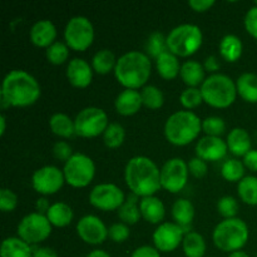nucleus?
Here are the masks:
<instances>
[{
  "mask_svg": "<svg viewBox=\"0 0 257 257\" xmlns=\"http://www.w3.org/2000/svg\"><path fill=\"white\" fill-rule=\"evenodd\" d=\"M124 180L133 195L138 197L155 196L162 187L161 170L151 158L136 156L125 165Z\"/></svg>",
  "mask_w": 257,
  "mask_h": 257,
  "instance_id": "f257e3e1",
  "label": "nucleus"
},
{
  "mask_svg": "<svg viewBox=\"0 0 257 257\" xmlns=\"http://www.w3.org/2000/svg\"><path fill=\"white\" fill-rule=\"evenodd\" d=\"M40 94L38 80L25 70H12L3 80L2 97L13 107H29L39 99Z\"/></svg>",
  "mask_w": 257,
  "mask_h": 257,
  "instance_id": "f03ea898",
  "label": "nucleus"
},
{
  "mask_svg": "<svg viewBox=\"0 0 257 257\" xmlns=\"http://www.w3.org/2000/svg\"><path fill=\"white\" fill-rule=\"evenodd\" d=\"M152 64L147 54L132 50L117 59L114 75L119 84L125 89H136L145 87L151 77Z\"/></svg>",
  "mask_w": 257,
  "mask_h": 257,
  "instance_id": "7ed1b4c3",
  "label": "nucleus"
},
{
  "mask_svg": "<svg viewBox=\"0 0 257 257\" xmlns=\"http://www.w3.org/2000/svg\"><path fill=\"white\" fill-rule=\"evenodd\" d=\"M202 122L191 110H178L167 118L165 124V136L175 146H187L200 136Z\"/></svg>",
  "mask_w": 257,
  "mask_h": 257,
  "instance_id": "20e7f679",
  "label": "nucleus"
},
{
  "mask_svg": "<svg viewBox=\"0 0 257 257\" xmlns=\"http://www.w3.org/2000/svg\"><path fill=\"white\" fill-rule=\"evenodd\" d=\"M216 247L223 252H236L242 250L248 240V227L241 218H227L218 223L212 233Z\"/></svg>",
  "mask_w": 257,
  "mask_h": 257,
  "instance_id": "39448f33",
  "label": "nucleus"
},
{
  "mask_svg": "<svg viewBox=\"0 0 257 257\" xmlns=\"http://www.w3.org/2000/svg\"><path fill=\"white\" fill-rule=\"evenodd\" d=\"M203 102L213 108H227L236 100V83L228 75L216 73L205 79L201 85Z\"/></svg>",
  "mask_w": 257,
  "mask_h": 257,
  "instance_id": "423d86ee",
  "label": "nucleus"
},
{
  "mask_svg": "<svg viewBox=\"0 0 257 257\" xmlns=\"http://www.w3.org/2000/svg\"><path fill=\"white\" fill-rule=\"evenodd\" d=\"M202 30L195 24H181L173 28L167 35V47L176 57H190L201 48Z\"/></svg>",
  "mask_w": 257,
  "mask_h": 257,
  "instance_id": "0eeeda50",
  "label": "nucleus"
},
{
  "mask_svg": "<svg viewBox=\"0 0 257 257\" xmlns=\"http://www.w3.org/2000/svg\"><path fill=\"white\" fill-rule=\"evenodd\" d=\"M65 183L74 188L87 187L95 175V165L89 156L74 153L63 167Z\"/></svg>",
  "mask_w": 257,
  "mask_h": 257,
  "instance_id": "6e6552de",
  "label": "nucleus"
},
{
  "mask_svg": "<svg viewBox=\"0 0 257 257\" xmlns=\"http://www.w3.org/2000/svg\"><path fill=\"white\" fill-rule=\"evenodd\" d=\"M65 44L75 52H84L94 40V28L88 18L78 15L67 23L64 29Z\"/></svg>",
  "mask_w": 257,
  "mask_h": 257,
  "instance_id": "1a4fd4ad",
  "label": "nucleus"
},
{
  "mask_svg": "<svg viewBox=\"0 0 257 257\" xmlns=\"http://www.w3.org/2000/svg\"><path fill=\"white\" fill-rule=\"evenodd\" d=\"M74 124L75 135L83 138H94L103 135L109 123L107 113L102 108L87 107L78 113Z\"/></svg>",
  "mask_w": 257,
  "mask_h": 257,
  "instance_id": "9d476101",
  "label": "nucleus"
},
{
  "mask_svg": "<svg viewBox=\"0 0 257 257\" xmlns=\"http://www.w3.org/2000/svg\"><path fill=\"white\" fill-rule=\"evenodd\" d=\"M52 233V223L47 216L33 212L23 217L18 225V236L29 245H37L47 240Z\"/></svg>",
  "mask_w": 257,
  "mask_h": 257,
  "instance_id": "9b49d317",
  "label": "nucleus"
},
{
  "mask_svg": "<svg viewBox=\"0 0 257 257\" xmlns=\"http://www.w3.org/2000/svg\"><path fill=\"white\" fill-rule=\"evenodd\" d=\"M188 165L182 158H171L161 168V185L171 193H178L188 181Z\"/></svg>",
  "mask_w": 257,
  "mask_h": 257,
  "instance_id": "f8f14e48",
  "label": "nucleus"
},
{
  "mask_svg": "<svg viewBox=\"0 0 257 257\" xmlns=\"http://www.w3.org/2000/svg\"><path fill=\"white\" fill-rule=\"evenodd\" d=\"M124 201L125 196L123 191L113 183L94 186L89 193L90 205L100 211H118Z\"/></svg>",
  "mask_w": 257,
  "mask_h": 257,
  "instance_id": "ddd939ff",
  "label": "nucleus"
},
{
  "mask_svg": "<svg viewBox=\"0 0 257 257\" xmlns=\"http://www.w3.org/2000/svg\"><path fill=\"white\" fill-rule=\"evenodd\" d=\"M64 183V173L55 166H44L33 173L32 186L40 195H54Z\"/></svg>",
  "mask_w": 257,
  "mask_h": 257,
  "instance_id": "4468645a",
  "label": "nucleus"
},
{
  "mask_svg": "<svg viewBox=\"0 0 257 257\" xmlns=\"http://www.w3.org/2000/svg\"><path fill=\"white\" fill-rule=\"evenodd\" d=\"M185 231L180 225L163 222L153 232V243L160 252H172L183 242Z\"/></svg>",
  "mask_w": 257,
  "mask_h": 257,
  "instance_id": "2eb2a0df",
  "label": "nucleus"
},
{
  "mask_svg": "<svg viewBox=\"0 0 257 257\" xmlns=\"http://www.w3.org/2000/svg\"><path fill=\"white\" fill-rule=\"evenodd\" d=\"M77 233L88 245H100L108 237V228L99 217L87 215L77 223Z\"/></svg>",
  "mask_w": 257,
  "mask_h": 257,
  "instance_id": "dca6fc26",
  "label": "nucleus"
},
{
  "mask_svg": "<svg viewBox=\"0 0 257 257\" xmlns=\"http://www.w3.org/2000/svg\"><path fill=\"white\" fill-rule=\"evenodd\" d=\"M227 143L221 137L205 136L198 140L197 145H196V155L206 162L207 161L216 162V161L222 160L227 155Z\"/></svg>",
  "mask_w": 257,
  "mask_h": 257,
  "instance_id": "f3484780",
  "label": "nucleus"
},
{
  "mask_svg": "<svg viewBox=\"0 0 257 257\" xmlns=\"http://www.w3.org/2000/svg\"><path fill=\"white\" fill-rule=\"evenodd\" d=\"M93 68L87 60L74 58L68 63L67 78L75 88H87L92 83Z\"/></svg>",
  "mask_w": 257,
  "mask_h": 257,
  "instance_id": "a211bd4d",
  "label": "nucleus"
},
{
  "mask_svg": "<svg viewBox=\"0 0 257 257\" xmlns=\"http://www.w3.org/2000/svg\"><path fill=\"white\" fill-rule=\"evenodd\" d=\"M57 28L50 20L43 19L34 23L30 29V40L39 48H49L55 43Z\"/></svg>",
  "mask_w": 257,
  "mask_h": 257,
  "instance_id": "6ab92c4d",
  "label": "nucleus"
},
{
  "mask_svg": "<svg viewBox=\"0 0 257 257\" xmlns=\"http://www.w3.org/2000/svg\"><path fill=\"white\" fill-rule=\"evenodd\" d=\"M142 105V95L136 89H124L117 95L114 102L115 110L125 117L136 114Z\"/></svg>",
  "mask_w": 257,
  "mask_h": 257,
  "instance_id": "aec40b11",
  "label": "nucleus"
},
{
  "mask_svg": "<svg viewBox=\"0 0 257 257\" xmlns=\"http://www.w3.org/2000/svg\"><path fill=\"white\" fill-rule=\"evenodd\" d=\"M141 215L147 222L157 225L163 221L166 215V208L162 201L156 196H148V197L141 198L140 201Z\"/></svg>",
  "mask_w": 257,
  "mask_h": 257,
  "instance_id": "412c9836",
  "label": "nucleus"
},
{
  "mask_svg": "<svg viewBox=\"0 0 257 257\" xmlns=\"http://www.w3.org/2000/svg\"><path fill=\"white\" fill-rule=\"evenodd\" d=\"M227 147L231 153L237 157H245L251 148V137L248 132L243 128H233L227 136Z\"/></svg>",
  "mask_w": 257,
  "mask_h": 257,
  "instance_id": "4be33fe9",
  "label": "nucleus"
},
{
  "mask_svg": "<svg viewBox=\"0 0 257 257\" xmlns=\"http://www.w3.org/2000/svg\"><path fill=\"white\" fill-rule=\"evenodd\" d=\"M205 68L197 60H187L181 65V79L190 88H197L205 82Z\"/></svg>",
  "mask_w": 257,
  "mask_h": 257,
  "instance_id": "5701e85b",
  "label": "nucleus"
},
{
  "mask_svg": "<svg viewBox=\"0 0 257 257\" xmlns=\"http://www.w3.org/2000/svg\"><path fill=\"white\" fill-rule=\"evenodd\" d=\"M156 68H157L158 74L166 80L175 79L181 72V65L180 62H178V58L175 54H172L170 50L161 54L156 59Z\"/></svg>",
  "mask_w": 257,
  "mask_h": 257,
  "instance_id": "b1692460",
  "label": "nucleus"
},
{
  "mask_svg": "<svg viewBox=\"0 0 257 257\" xmlns=\"http://www.w3.org/2000/svg\"><path fill=\"white\" fill-rule=\"evenodd\" d=\"M237 94L247 103H257V74L243 73L236 80Z\"/></svg>",
  "mask_w": 257,
  "mask_h": 257,
  "instance_id": "393cba45",
  "label": "nucleus"
},
{
  "mask_svg": "<svg viewBox=\"0 0 257 257\" xmlns=\"http://www.w3.org/2000/svg\"><path fill=\"white\" fill-rule=\"evenodd\" d=\"M45 216L52 223V226L65 227V226L70 225L73 217H74V213H73L72 207L65 202H55L50 205V208Z\"/></svg>",
  "mask_w": 257,
  "mask_h": 257,
  "instance_id": "a878e982",
  "label": "nucleus"
},
{
  "mask_svg": "<svg viewBox=\"0 0 257 257\" xmlns=\"http://www.w3.org/2000/svg\"><path fill=\"white\" fill-rule=\"evenodd\" d=\"M0 257H33V248L20 237H8L2 243Z\"/></svg>",
  "mask_w": 257,
  "mask_h": 257,
  "instance_id": "bb28decb",
  "label": "nucleus"
},
{
  "mask_svg": "<svg viewBox=\"0 0 257 257\" xmlns=\"http://www.w3.org/2000/svg\"><path fill=\"white\" fill-rule=\"evenodd\" d=\"M140 197L133 193L127 196L124 203L118 210V217L125 225H136L141 218Z\"/></svg>",
  "mask_w": 257,
  "mask_h": 257,
  "instance_id": "cd10ccee",
  "label": "nucleus"
},
{
  "mask_svg": "<svg viewBox=\"0 0 257 257\" xmlns=\"http://www.w3.org/2000/svg\"><path fill=\"white\" fill-rule=\"evenodd\" d=\"M49 127L54 135L62 138H70L75 135L74 119L64 113H55L50 117Z\"/></svg>",
  "mask_w": 257,
  "mask_h": 257,
  "instance_id": "c85d7f7f",
  "label": "nucleus"
},
{
  "mask_svg": "<svg viewBox=\"0 0 257 257\" xmlns=\"http://www.w3.org/2000/svg\"><path fill=\"white\" fill-rule=\"evenodd\" d=\"M172 217L176 223L182 228L188 227L195 217V207L191 201L186 200V198H180L176 201L172 206Z\"/></svg>",
  "mask_w": 257,
  "mask_h": 257,
  "instance_id": "c756f323",
  "label": "nucleus"
},
{
  "mask_svg": "<svg viewBox=\"0 0 257 257\" xmlns=\"http://www.w3.org/2000/svg\"><path fill=\"white\" fill-rule=\"evenodd\" d=\"M220 54L226 62H236L242 54V42L235 34H227L220 43Z\"/></svg>",
  "mask_w": 257,
  "mask_h": 257,
  "instance_id": "7c9ffc66",
  "label": "nucleus"
},
{
  "mask_svg": "<svg viewBox=\"0 0 257 257\" xmlns=\"http://www.w3.org/2000/svg\"><path fill=\"white\" fill-rule=\"evenodd\" d=\"M182 248L186 257H203L206 253V241L200 233L191 231L183 237Z\"/></svg>",
  "mask_w": 257,
  "mask_h": 257,
  "instance_id": "2f4dec72",
  "label": "nucleus"
},
{
  "mask_svg": "<svg viewBox=\"0 0 257 257\" xmlns=\"http://www.w3.org/2000/svg\"><path fill=\"white\" fill-rule=\"evenodd\" d=\"M115 64H117L115 55L109 49L98 50L92 59V68L98 74H108L114 70Z\"/></svg>",
  "mask_w": 257,
  "mask_h": 257,
  "instance_id": "473e14b6",
  "label": "nucleus"
},
{
  "mask_svg": "<svg viewBox=\"0 0 257 257\" xmlns=\"http://www.w3.org/2000/svg\"><path fill=\"white\" fill-rule=\"evenodd\" d=\"M237 192L241 201L248 206H257V177L246 176L238 182Z\"/></svg>",
  "mask_w": 257,
  "mask_h": 257,
  "instance_id": "72a5a7b5",
  "label": "nucleus"
},
{
  "mask_svg": "<svg viewBox=\"0 0 257 257\" xmlns=\"http://www.w3.org/2000/svg\"><path fill=\"white\" fill-rule=\"evenodd\" d=\"M221 175L228 182H240L245 177V165L236 158L225 161L221 167Z\"/></svg>",
  "mask_w": 257,
  "mask_h": 257,
  "instance_id": "f704fd0d",
  "label": "nucleus"
},
{
  "mask_svg": "<svg viewBox=\"0 0 257 257\" xmlns=\"http://www.w3.org/2000/svg\"><path fill=\"white\" fill-rule=\"evenodd\" d=\"M143 105L150 109H160L165 103V95L162 90L156 85H145L141 90Z\"/></svg>",
  "mask_w": 257,
  "mask_h": 257,
  "instance_id": "c9c22d12",
  "label": "nucleus"
},
{
  "mask_svg": "<svg viewBox=\"0 0 257 257\" xmlns=\"http://www.w3.org/2000/svg\"><path fill=\"white\" fill-rule=\"evenodd\" d=\"M125 138V131L119 123H109L103 133V142L108 148H118L123 145Z\"/></svg>",
  "mask_w": 257,
  "mask_h": 257,
  "instance_id": "e433bc0d",
  "label": "nucleus"
},
{
  "mask_svg": "<svg viewBox=\"0 0 257 257\" xmlns=\"http://www.w3.org/2000/svg\"><path fill=\"white\" fill-rule=\"evenodd\" d=\"M146 50H147L148 57H153L157 59L161 54L168 52L167 37H165L160 32L152 33L146 43Z\"/></svg>",
  "mask_w": 257,
  "mask_h": 257,
  "instance_id": "4c0bfd02",
  "label": "nucleus"
},
{
  "mask_svg": "<svg viewBox=\"0 0 257 257\" xmlns=\"http://www.w3.org/2000/svg\"><path fill=\"white\" fill-rule=\"evenodd\" d=\"M69 57V47L65 43L55 42L47 49L48 62L54 65L64 64Z\"/></svg>",
  "mask_w": 257,
  "mask_h": 257,
  "instance_id": "58836bf2",
  "label": "nucleus"
},
{
  "mask_svg": "<svg viewBox=\"0 0 257 257\" xmlns=\"http://www.w3.org/2000/svg\"><path fill=\"white\" fill-rule=\"evenodd\" d=\"M202 131L206 133V136L221 137L226 131V123L221 117L211 115L202 120Z\"/></svg>",
  "mask_w": 257,
  "mask_h": 257,
  "instance_id": "ea45409f",
  "label": "nucleus"
},
{
  "mask_svg": "<svg viewBox=\"0 0 257 257\" xmlns=\"http://www.w3.org/2000/svg\"><path fill=\"white\" fill-rule=\"evenodd\" d=\"M180 102L186 109H193V108L198 107L201 103L203 102L202 94H201V89L198 88H186L180 95Z\"/></svg>",
  "mask_w": 257,
  "mask_h": 257,
  "instance_id": "a19ab883",
  "label": "nucleus"
},
{
  "mask_svg": "<svg viewBox=\"0 0 257 257\" xmlns=\"http://www.w3.org/2000/svg\"><path fill=\"white\" fill-rule=\"evenodd\" d=\"M217 211L222 217H225V220L235 218L238 212V202L232 196L221 197L217 202Z\"/></svg>",
  "mask_w": 257,
  "mask_h": 257,
  "instance_id": "79ce46f5",
  "label": "nucleus"
},
{
  "mask_svg": "<svg viewBox=\"0 0 257 257\" xmlns=\"http://www.w3.org/2000/svg\"><path fill=\"white\" fill-rule=\"evenodd\" d=\"M131 235V230L128 225L123 222L113 223L109 228H108V237L112 241L117 243H122L128 240Z\"/></svg>",
  "mask_w": 257,
  "mask_h": 257,
  "instance_id": "37998d69",
  "label": "nucleus"
},
{
  "mask_svg": "<svg viewBox=\"0 0 257 257\" xmlns=\"http://www.w3.org/2000/svg\"><path fill=\"white\" fill-rule=\"evenodd\" d=\"M18 206V196L9 188L0 191V210L3 212H13Z\"/></svg>",
  "mask_w": 257,
  "mask_h": 257,
  "instance_id": "c03bdc74",
  "label": "nucleus"
},
{
  "mask_svg": "<svg viewBox=\"0 0 257 257\" xmlns=\"http://www.w3.org/2000/svg\"><path fill=\"white\" fill-rule=\"evenodd\" d=\"M53 155L57 160L63 161V162H67L72 158L73 156V150L70 147L69 143L64 142V141H59L54 145L53 147Z\"/></svg>",
  "mask_w": 257,
  "mask_h": 257,
  "instance_id": "a18cd8bd",
  "label": "nucleus"
},
{
  "mask_svg": "<svg viewBox=\"0 0 257 257\" xmlns=\"http://www.w3.org/2000/svg\"><path fill=\"white\" fill-rule=\"evenodd\" d=\"M188 165V171L192 176L197 178H202L203 176H206L208 171V166L206 161H203L202 158L200 157H195L192 160H190V162L187 163Z\"/></svg>",
  "mask_w": 257,
  "mask_h": 257,
  "instance_id": "49530a36",
  "label": "nucleus"
},
{
  "mask_svg": "<svg viewBox=\"0 0 257 257\" xmlns=\"http://www.w3.org/2000/svg\"><path fill=\"white\" fill-rule=\"evenodd\" d=\"M245 28L250 35L257 39V7L253 5L245 15Z\"/></svg>",
  "mask_w": 257,
  "mask_h": 257,
  "instance_id": "de8ad7c7",
  "label": "nucleus"
},
{
  "mask_svg": "<svg viewBox=\"0 0 257 257\" xmlns=\"http://www.w3.org/2000/svg\"><path fill=\"white\" fill-rule=\"evenodd\" d=\"M131 257H161V253L155 246L145 245L136 248L132 252V255H131Z\"/></svg>",
  "mask_w": 257,
  "mask_h": 257,
  "instance_id": "09e8293b",
  "label": "nucleus"
},
{
  "mask_svg": "<svg viewBox=\"0 0 257 257\" xmlns=\"http://www.w3.org/2000/svg\"><path fill=\"white\" fill-rule=\"evenodd\" d=\"M213 5H215V0H190L188 2V7L197 13L207 12Z\"/></svg>",
  "mask_w": 257,
  "mask_h": 257,
  "instance_id": "8fccbe9b",
  "label": "nucleus"
},
{
  "mask_svg": "<svg viewBox=\"0 0 257 257\" xmlns=\"http://www.w3.org/2000/svg\"><path fill=\"white\" fill-rule=\"evenodd\" d=\"M243 165L252 172H257V150H251L247 155L243 157Z\"/></svg>",
  "mask_w": 257,
  "mask_h": 257,
  "instance_id": "3c124183",
  "label": "nucleus"
},
{
  "mask_svg": "<svg viewBox=\"0 0 257 257\" xmlns=\"http://www.w3.org/2000/svg\"><path fill=\"white\" fill-rule=\"evenodd\" d=\"M203 68H205V70H207V72L212 73V74H216V72L220 69V62H218L217 57H215V55H210V57L206 58Z\"/></svg>",
  "mask_w": 257,
  "mask_h": 257,
  "instance_id": "603ef678",
  "label": "nucleus"
},
{
  "mask_svg": "<svg viewBox=\"0 0 257 257\" xmlns=\"http://www.w3.org/2000/svg\"><path fill=\"white\" fill-rule=\"evenodd\" d=\"M33 257H58V253L50 247H35L33 248Z\"/></svg>",
  "mask_w": 257,
  "mask_h": 257,
  "instance_id": "864d4df0",
  "label": "nucleus"
},
{
  "mask_svg": "<svg viewBox=\"0 0 257 257\" xmlns=\"http://www.w3.org/2000/svg\"><path fill=\"white\" fill-rule=\"evenodd\" d=\"M35 207H37V211L39 213H42V215H47L48 210L50 208V205L49 202H48L47 198H38L37 200V205H35Z\"/></svg>",
  "mask_w": 257,
  "mask_h": 257,
  "instance_id": "5fc2aeb1",
  "label": "nucleus"
},
{
  "mask_svg": "<svg viewBox=\"0 0 257 257\" xmlns=\"http://www.w3.org/2000/svg\"><path fill=\"white\" fill-rule=\"evenodd\" d=\"M87 257H112L104 250H93L88 253Z\"/></svg>",
  "mask_w": 257,
  "mask_h": 257,
  "instance_id": "6e6d98bb",
  "label": "nucleus"
},
{
  "mask_svg": "<svg viewBox=\"0 0 257 257\" xmlns=\"http://www.w3.org/2000/svg\"><path fill=\"white\" fill-rule=\"evenodd\" d=\"M5 130H7V118L4 114L0 115V136H4Z\"/></svg>",
  "mask_w": 257,
  "mask_h": 257,
  "instance_id": "4d7b16f0",
  "label": "nucleus"
},
{
  "mask_svg": "<svg viewBox=\"0 0 257 257\" xmlns=\"http://www.w3.org/2000/svg\"><path fill=\"white\" fill-rule=\"evenodd\" d=\"M228 257H250V256H248L246 252H243V251H236V252L230 253V256Z\"/></svg>",
  "mask_w": 257,
  "mask_h": 257,
  "instance_id": "13d9d810",
  "label": "nucleus"
},
{
  "mask_svg": "<svg viewBox=\"0 0 257 257\" xmlns=\"http://www.w3.org/2000/svg\"><path fill=\"white\" fill-rule=\"evenodd\" d=\"M255 5H256V7H257V0H256V2H255Z\"/></svg>",
  "mask_w": 257,
  "mask_h": 257,
  "instance_id": "bf43d9fd",
  "label": "nucleus"
},
{
  "mask_svg": "<svg viewBox=\"0 0 257 257\" xmlns=\"http://www.w3.org/2000/svg\"><path fill=\"white\" fill-rule=\"evenodd\" d=\"M256 257H257V256H256Z\"/></svg>",
  "mask_w": 257,
  "mask_h": 257,
  "instance_id": "052dcab7",
  "label": "nucleus"
}]
</instances>
